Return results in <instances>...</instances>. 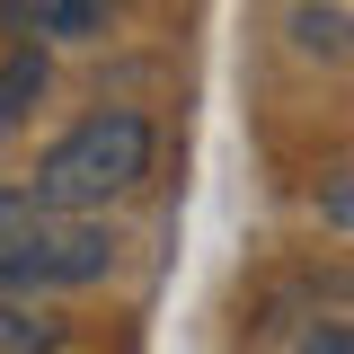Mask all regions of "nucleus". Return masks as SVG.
<instances>
[{"label":"nucleus","instance_id":"1","mask_svg":"<svg viewBox=\"0 0 354 354\" xmlns=\"http://www.w3.org/2000/svg\"><path fill=\"white\" fill-rule=\"evenodd\" d=\"M151 177V115L133 106H97L62 142H44L36 169H27V195L53 204V213H106L115 195H133Z\"/></svg>","mask_w":354,"mask_h":354},{"label":"nucleus","instance_id":"2","mask_svg":"<svg viewBox=\"0 0 354 354\" xmlns=\"http://www.w3.org/2000/svg\"><path fill=\"white\" fill-rule=\"evenodd\" d=\"M115 266V239L97 230L88 213H53L36 204L27 186H9V204H0V274H9V292H53V283H97Z\"/></svg>","mask_w":354,"mask_h":354},{"label":"nucleus","instance_id":"3","mask_svg":"<svg viewBox=\"0 0 354 354\" xmlns=\"http://www.w3.org/2000/svg\"><path fill=\"white\" fill-rule=\"evenodd\" d=\"M36 97H44V44L9 36V62H0V124L18 133L27 115H36Z\"/></svg>","mask_w":354,"mask_h":354},{"label":"nucleus","instance_id":"4","mask_svg":"<svg viewBox=\"0 0 354 354\" xmlns=\"http://www.w3.org/2000/svg\"><path fill=\"white\" fill-rule=\"evenodd\" d=\"M53 337H62V328H53L27 292H9V310H0V354H53Z\"/></svg>","mask_w":354,"mask_h":354},{"label":"nucleus","instance_id":"5","mask_svg":"<svg viewBox=\"0 0 354 354\" xmlns=\"http://www.w3.org/2000/svg\"><path fill=\"white\" fill-rule=\"evenodd\" d=\"M36 9V36H97L115 0H27Z\"/></svg>","mask_w":354,"mask_h":354},{"label":"nucleus","instance_id":"6","mask_svg":"<svg viewBox=\"0 0 354 354\" xmlns=\"http://www.w3.org/2000/svg\"><path fill=\"white\" fill-rule=\"evenodd\" d=\"M319 221H337V230H354V160L337 177H328V186H319Z\"/></svg>","mask_w":354,"mask_h":354},{"label":"nucleus","instance_id":"7","mask_svg":"<svg viewBox=\"0 0 354 354\" xmlns=\"http://www.w3.org/2000/svg\"><path fill=\"white\" fill-rule=\"evenodd\" d=\"M292 354H354V328H310Z\"/></svg>","mask_w":354,"mask_h":354},{"label":"nucleus","instance_id":"8","mask_svg":"<svg viewBox=\"0 0 354 354\" xmlns=\"http://www.w3.org/2000/svg\"><path fill=\"white\" fill-rule=\"evenodd\" d=\"M346 292H354V283H346Z\"/></svg>","mask_w":354,"mask_h":354}]
</instances>
